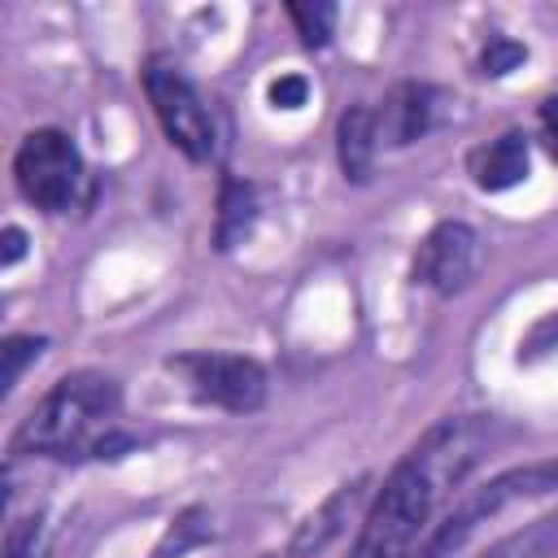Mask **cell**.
Wrapping results in <instances>:
<instances>
[{"label":"cell","mask_w":558,"mask_h":558,"mask_svg":"<svg viewBox=\"0 0 558 558\" xmlns=\"http://www.w3.org/2000/svg\"><path fill=\"white\" fill-rule=\"evenodd\" d=\"M488 445V427L480 418H445L436 423L384 480L375 493L362 532L349 558H414L432 536V519L449 488L466 480Z\"/></svg>","instance_id":"1"},{"label":"cell","mask_w":558,"mask_h":558,"mask_svg":"<svg viewBox=\"0 0 558 558\" xmlns=\"http://www.w3.org/2000/svg\"><path fill=\"white\" fill-rule=\"evenodd\" d=\"M118 384L100 371L61 375L17 423L9 458H105L131 440L118 432Z\"/></svg>","instance_id":"2"},{"label":"cell","mask_w":558,"mask_h":558,"mask_svg":"<svg viewBox=\"0 0 558 558\" xmlns=\"http://www.w3.org/2000/svg\"><path fill=\"white\" fill-rule=\"evenodd\" d=\"M83 174L87 170H83L74 140L57 126H39V131L22 135V144L13 153V183L44 214H65L78 201Z\"/></svg>","instance_id":"3"},{"label":"cell","mask_w":558,"mask_h":558,"mask_svg":"<svg viewBox=\"0 0 558 558\" xmlns=\"http://www.w3.org/2000/svg\"><path fill=\"white\" fill-rule=\"evenodd\" d=\"M144 92H148V105L166 131V140L192 157V161H205L214 153V118L209 109L201 105L196 87L187 83V74L161 57H153L144 65Z\"/></svg>","instance_id":"4"},{"label":"cell","mask_w":558,"mask_h":558,"mask_svg":"<svg viewBox=\"0 0 558 558\" xmlns=\"http://www.w3.org/2000/svg\"><path fill=\"white\" fill-rule=\"evenodd\" d=\"M170 371L183 375L196 401L231 414H253L266 401V371L244 353H183L170 362Z\"/></svg>","instance_id":"5"},{"label":"cell","mask_w":558,"mask_h":558,"mask_svg":"<svg viewBox=\"0 0 558 558\" xmlns=\"http://www.w3.org/2000/svg\"><path fill=\"white\" fill-rule=\"evenodd\" d=\"M475 275V231L466 222H436L414 253V283L453 296Z\"/></svg>","instance_id":"6"},{"label":"cell","mask_w":558,"mask_h":558,"mask_svg":"<svg viewBox=\"0 0 558 558\" xmlns=\"http://www.w3.org/2000/svg\"><path fill=\"white\" fill-rule=\"evenodd\" d=\"M366 488H371L366 475H357V480L331 488V493L318 501V510H310V514L296 523V532H292V541H288V558H318L327 545H336V541L349 532L353 514L362 510Z\"/></svg>","instance_id":"7"},{"label":"cell","mask_w":558,"mask_h":558,"mask_svg":"<svg viewBox=\"0 0 558 558\" xmlns=\"http://www.w3.org/2000/svg\"><path fill=\"white\" fill-rule=\"evenodd\" d=\"M375 122H379V140L384 144H392V148L414 144L432 126V92L423 83H397L388 92L384 109L375 113Z\"/></svg>","instance_id":"8"},{"label":"cell","mask_w":558,"mask_h":558,"mask_svg":"<svg viewBox=\"0 0 558 558\" xmlns=\"http://www.w3.org/2000/svg\"><path fill=\"white\" fill-rule=\"evenodd\" d=\"M375 148H379V122L371 105H349L336 122V157L349 183H366L375 170Z\"/></svg>","instance_id":"9"},{"label":"cell","mask_w":558,"mask_h":558,"mask_svg":"<svg viewBox=\"0 0 558 558\" xmlns=\"http://www.w3.org/2000/svg\"><path fill=\"white\" fill-rule=\"evenodd\" d=\"M471 174H475V187H484V192H506V187L523 183L527 179V135L506 131V135L488 140L484 148H475Z\"/></svg>","instance_id":"10"},{"label":"cell","mask_w":558,"mask_h":558,"mask_svg":"<svg viewBox=\"0 0 558 558\" xmlns=\"http://www.w3.org/2000/svg\"><path fill=\"white\" fill-rule=\"evenodd\" d=\"M257 218V192L240 179H222V192H218V218H214V240L218 248H235L248 227Z\"/></svg>","instance_id":"11"},{"label":"cell","mask_w":558,"mask_h":558,"mask_svg":"<svg viewBox=\"0 0 558 558\" xmlns=\"http://www.w3.org/2000/svg\"><path fill=\"white\" fill-rule=\"evenodd\" d=\"M475 558H558V510H549V514L523 523L519 532L493 541Z\"/></svg>","instance_id":"12"},{"label":"cell","mask_w":558,"mask_h":558,"mask_svg":"<svg viewBox=\"0 0 558 558\" xmlns=\"http://www.w3.org/2000/svg\"><path fill=\"white\" fill-rule=\"evenodd\" d=\"M209 536V510H201V506H192V510H183L170 527H166V536L157 541V549H153V558H183L192 545H201Z\"/></svg>","instance_id":"13"},{"label":"cell","mask_w":558,"mask_h":558,"mask_svg":"<svg viewBox=\"0 0 558 558\" xmlns=\"http://www.w3.org/2000/svg\"><path fill=\"white\" fill-rule=\"evenodd\" d=\"M48 554V519L44 510H31L9 523L4 532V558H44Z\"/></svg>","instance_id":"14"},{"label":"cell","mask_w":558,"mask_h":558,"mask_svg":"<svg viewBox=\"0 0 558 558\" xmlns=\"http://www.w3.org/2000/svg\"><path fill=\"white\" fill-rule=\"evenodd\" d=\"M288 17L310 48H323L336 31V4H288Z\"/></svg>","instance_id":"15"},{"label":"cell","mask_w":558,"mask_h":558,"mask_svg":"<svg viewBox=\"0 0 558 558\" xmlns=\"http://www.w3.org/2000/svg\"><path fill=\"white\" fill-rule=\"evenodd\" d=\"M0 353H4V375H0L4 384H0V388H4V392H13V384L22 379V366H26V362H35V357L44 353V336H9Z\"/></svg>","instance_id":"16"},{"label":"cell","mask_w":558,"mask_h":558,"mask_svg":"<svg viewBox=\"0 0 558 558\" xmlns=\"http://www.w3.org/2000/svg\"><path fill=\"white\" fill-rule=\"evenodd\" d=\"M527 57V48L519 44V39H510V35H493L488 44H484V52H480V74H510L519 61Z\"/></svg>","instance_id":"17"},{"label":"cell","mask_w":558,"mask_h":558,"mask_svg":"<svg viewBox=\"0 0 558 558\" xmlns=\"http://www.w3.org/2000/svg\"><path fill=\"white\" fill-rule=\"evenodd\" d=\"M305 100H310V83L301 74H279L270 83V105L275 109H301Z\"/></svg>","instance_id":"18"},{"label":"cell","mask_w":558,"mask_h":558,"mask_svg":"<svg viewBox=\"0 0 558 558\" xmlns=\"http://www.w3.org/2000/svg\"><path fill=\"white\" fill-rule=\"evenodd\" d=\"M541 140H545L549 157H558V92L541 105Z\"/></svg>","instance_id":"19"},{"label":"cell","mask_w":558,"mask_h":558,"mask_svg":"<svg viewBox=\"0 0 558 558\" xmlns=\"http://www.w3.org/2000/svg\"><path fill=\"white\" fill-rule=\"evenodd\" d=\"M22 253H26V231L22 227H4V253H0V262L13 266Z\"/></svg>","instance_id":"20"}]
</instances>
